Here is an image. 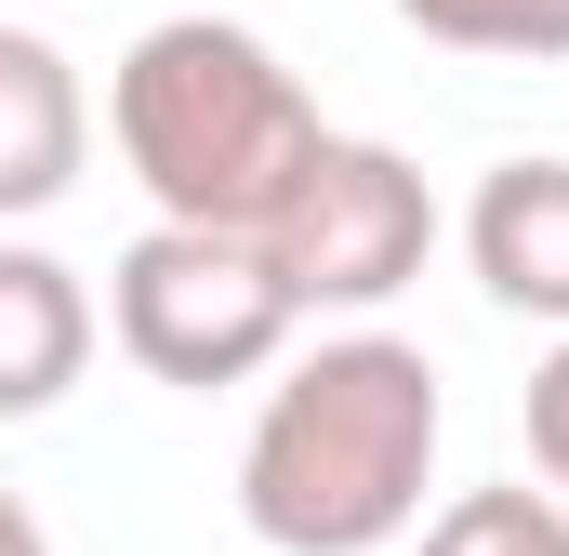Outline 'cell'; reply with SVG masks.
<instances>
[{
	"label": "cell",
	"mask_w": 569,
	"mask_h": 556,
	"mask_svg": "<svg viewBox=\"0 0 569 556\" xmlns=\"http://www.w3.org/2000/svg\"><path fill=\"white\" fill-rule=\"evenodd\" d=\"M0 556H53V530H40V504L0 477Z\"/></svg>",
	"instance_id": "11"
},
{
	"label": "cell",
	"mask_w": 569,
	"mask_h": 556,
	"mask_svg": "<svg viewBox=\"0 0 569 556\" xmlns=\"http://www.w3.org/2000/svg\"><path fill=\"white\" fill-rule=\"evenodd\" d=\"M411 556H569V504L557 490H530V477H503V490H450Z\"/></svg>",
	"instance_id": "8"
},
{
	"label": "cell",
	"mask_w": 569,
	"mask_h": 556,
	"mask_svg": "<svg viewBox=\"0 0 569 556\" xmlns=\"http://www.w3.org/2000/svg\"><path fill=\"white\" fill-rule=\"evenodd\" d=\"M107 345V305L93 278L40 239H0V424H40Z\"/></svg>",
	"instance_id": "6"
},
{
	"label": "cell",
	"mask_w": 569,
	"mask_h": 556,
	"mask_svg": "<svg viewBox=\"0 0 569 556\" xmlns=\"http://www.w3.org/2000/svg\"><path fill=\"white\" fill-rule=\"evenodd\" d=\"M398 27L490 67H569V0H398Z\"/></svg>",
	"instance_id": "9"
},
{
	"label": "cell",
	"mask_w": 569,
	"mask_h": 556,
	"mask_svg": "<svg viewBox=\"0 0 569 556\" xmlns=\"http://www.w3.org/2000/svg\"><path fill=\"white\" fill-rule=\"evenodd\" d=\"M93 159V93L40 27H0V226L53 212Z\"/></svg>",
	"instance_id": "7"
},
{
	"label": "cell",
	"mask_w": 569,
	"mask_h": 556,
	"mask_svg": "<svg viewBox=\"0 0 569 556\" xmlns=\"http://www.w3.org/2000/svg\"><path fill=\"white\" fill-rule=\"evenodd\" d=\"M425 252H437V186L371 133H331L318 172L291 186V212L266 226L291 318H358V331H371V305H398L425 278Z\"/></svg>",
	"instance_id": "4"
},
{
	"label": "cell",
	"mask_w": 569,
	"mask_h": 556,
	"mask_svg": "<svg viewBox=\"0 0 569 556\" xmlns=\"http://www.w3.org/2000/svg\"><path fill=\"white\" fill-rule=\"evenodd\" d=\"M517 411H530V477L569 504V331L543 345V371H530V398H517Z\"/></svg>",
	"instance_id": "10"
},
{
	"label": "cell",
	"mask_w": 569,
	"mask_h": 556,
	"mask_svg": "<svg viewBox=\"0 0 569 556\" xmlns=\"http://www.w3.org/2000/svg\"><path fill=\"white\" fill-rule=\"evenodd\" d=\"M291 291L266 266V239H212V226H146L133 252L107 266V345L133 358L146 385H266L291 358Z\"/></svg>",
	"instance_id": "3"
},
{
	"label": "cell",
	"mask_w": 569,
	"mask_h": 556,
	"mask_svg": "<svg viewBox=\"0 0 569 556\" xmlns=\"http://www.w3.org/2000/svg\"><path fill=\"white\" fill-rule=\"evenodd\" d=\"M107 133H120V172L146 186L159 226L266 239L291 212V186L318 172L331 120L305 107L279 40H252L239 13H159L107 67Z\"/></svg>",
	"instance_id": "2"
},
{
	"label": "cell",
	"mask_w": 569,
	"mask_h": 556,
	"mask_svg": "<svg viewBox=\"0 0 569 556\" xmlns=\"http://www.w3.org/2000/svg\"><path fill=\"white\" fill-rule=\"evenodd\" d=\"M463 266L503 318L569 331V159H490L463 199Z\"/></svg>",
	"instance_id": "5"
},
{
	"label": "cell",
	"mask_w": 569,
	"mask_h": 556,
	"mask_svg": "<svg viewBox=\"0 0 569 556\" xmlns=\"http://www.w3.org/2000/svg\"><path fill=\"white\" fill-rule=\"evenodd\" d=\"M437 358L411 331H318L266 371V411L239 437V530L266 556H385L425 530L437 490Z\"/></svg>",
	"instance_id": "1"
}]
</instances>
